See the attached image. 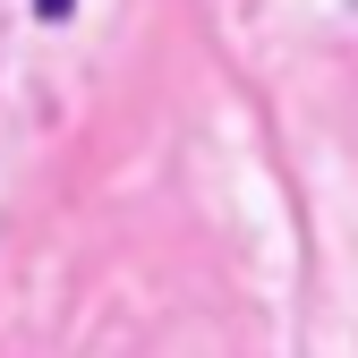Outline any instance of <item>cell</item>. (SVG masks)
Returning <instances> with one entry per match:
<instances>
[{"label": "cell", "instance_id": "cell-1", "mask_svg": "<svg viewBox=\"0 0 358 358\" xmlns=\"http://www.w3.org/2000/svg\"><path fill=\"white\" fill-rule=\"evenodd\" d=\"M34 17H43V26H60V17H77V0H34Z\"/></svg>", "mask_w": 358, "mask_h": 358}]
</instances>
